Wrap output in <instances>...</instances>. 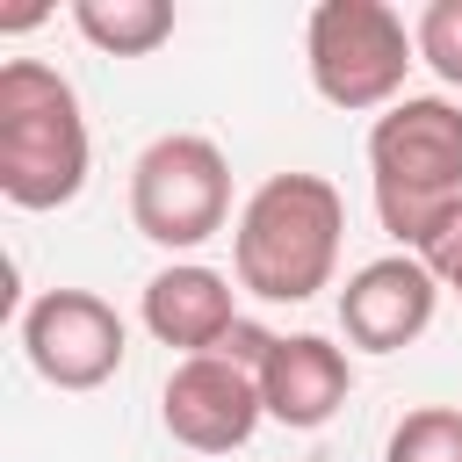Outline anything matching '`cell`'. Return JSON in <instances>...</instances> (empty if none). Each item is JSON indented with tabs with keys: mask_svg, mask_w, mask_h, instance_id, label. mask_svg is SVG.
I'll return each mask as SVG.
<instances>
[{
	"mask_svg": "<svg viewBox=\"0 0 462 462\" xmlns=\"http://www.w3.org/2000/svg\"><path fill=\"white\" fill-rule=\"evenodd\" d=\"M87 116L58 65L7 58L0 65V195L14 209H65L87 188Z\"/></svg>",
	"mask_w": 462,
	"mask_h": 462,
	"instance_id": "7a4b0ae2",
	"label": "cell"
},
{
	"mask_svg": "<svg viewBox=\"0 0 462 462\" xmlns=\"http://www.w3.org/2000/svg\"><path fill=\"white\" fill-rule=\"evenodd\" d=\"M354 390V361L346 346H332L325 332H274L267 361H260V404L267 419H282L289 433H318Z\"/></svg>",
	"mask_w": 462,
	"mask_h": 462,
	"instance_id": "9c48e42d",
	"label": "cell"
},
{
	"mask_svg": "<svg viewBox=\"0 0 462 462\" xmlns=\"http://www.w3.org/2000/svg\"><path fill=\"white\" fill-rule=\"evenodd\" d=\"M123 346H130V332H123L116 303L94 289H43L22 310V354L51 390H101L123 368Z\"/></svg>",
	"mask_w": 462,
	"mask_h": 462,
	"instance_id": "8992f818",
	"label": "cell"
},
{
	"mask_svg": "<svg viewBox=\"0 0 462 462\" xmlns=\"http://www.w3.org/2000/svg\"><path fill=\"white\" fill-rule=\"evenodd\" d=\"M72 29L108 58H152L173 36V7L166 0H79Z\"/></svg>",
	"mask_w": 462,
	"mask_h": 462,
	"instance_id": "8fae6325",
	"label": "cell"
},
{
	"mask_svg": "<svg viewBox=\"0 0 462 462\" xmlns=\"http://www.w3.org/2000/svg\"><path fill=\"white\" fill-rule=\"evenodd\" d=\"M346 202L325 173H267L231 224V274L260 303H310L332 289Z\"/></svg>",
	"mask_w": 462,
	"mask_h": 462,
	"instance_id": "6da1fadb",
	"label": "cell"
},
{
	"mask_svg": "<svg viewBox=\"0 0 462 462\" xmlns=\"http://www.w3.org/2000/svg\"><path fill=\"white\" fill-rule=\"evenodd\" d=\"M455 296H462V289H455Z\"/></svg>",
	"mask_w": 462,
	"mask_h": 462,
	"instance_id": "9a60e30c",
	"label": "cell"
},
{
	"mask_svg": "<svg viewBox=\"0 0 462 462\" xmlns=\"http://www.w3.org/2000/svg\"><path fill=\"white\" fill-rule=\"evenodd\" d=\"M159 419H166V433H173L188 455H231V448H245L253 426L267 419L260 375H253L245 361H231V354H195V361H180V368L166 375Z\"/></svg>",
	"mask_w": 462,
	"mask_h": 462,
	"instance_id": "52a82bcc",
	"label": "cell"
},
{
	"mask_svg": "<svg viewBox=\"0 0 462 462\" xmlns=\"http://www.w3.org/2000/svg\"><path fill=\"white\" fill-rule=\"evenodd\" d=\"M419 260H426V274H433L440 289H462V195L433 217V231L419 238Z\"/></svg>",
	"mask_w": 462,
	"mask_h": 462,
	"instance_id": "5bb4252c",
	"label": "cell"
},
{
	"mask_svg": "<svg viewBox=\"0 0 462 462\" xmlns=\"http://www.w3.org/2000/svg\"><path fill=\"white\" fill-rule=\"evenodd\" d=\"M411 36H419V65H433L448 87H462V0H433L411 22Z\"/></svg>",
	"mask_w": 462,
	"mask_h": 462,
	"instance_id": "4fadbf2b",
	"label": "cell"
},
{
	"mask_svg": "<svg viewBox=\"0 0 462 462\" xmlns=\"http://www.w3.org/2000/svg\"><path fill=\"white\" fill-rule=\"evenodd\" d=\"M383 462H462V404H419L390 426Z\"/></svg>",
	"mask_w": 462,
	"mask_h": 462,
	"instance_id": "7c38bea8",
	"label": "cell"
},
{
	"mask_svg": "<svg viewBox=\"0 0 462 462\" xmlns=\"http://www.w3.org/2000/svg\"><path fill=\"white\" fill-rule=\"evenodd\" d=\"M137 318L159 346H180V361H195V354H217L238 332V289L202 260H173L144 282Z\"/></svg>",
	"mask_w": 462,
	"mask_h": 462,
	"instance_id": "30bf717a",
	"label": "cell"
},
{
	"mask_svg": "<svg viewBox=\"0 0 462 462\" xmlns=\"http://www.w3.org/2000/svg\"><path fill=\"white\" fill-rule=\"evenodd\" d=\"M303 58H310L318 101L368 116V108L404 101V72L419 65V36L383 0H318L310 29H303Z\"/></svg>",
	"mask_w": 462,
	"mask_h": 462,
	"instance_id": "277c9868",
	"label": "cell"
},
{
	"mask_svg": "<svg viewBox=\"0 0 462 462\" xmlns=\"http://www.w3.org/2000/svg\"><path fill=\"white\" fill-rule=\"evenodd\" d=\"M231 217V159L195 137V130H166L137 152L130 166V224L166 245V253H195L202 238H217Z\"/></svg>",
	"mask_w": 462,
	"mask_h": 462,
	"instance_id": "5b68a950",
	"label": "cell"
},
{
	"mask_svg": "<svg viewBox=\"0 0 462 462\" xmlns=\"http://www.w3.org/2000/svg\"><path fill=\"white\" fill-rule=\"evenodd\" d=\"M368 188L383 231L419 253L433 217L462 195V108L448 94H404L368 130Z\"/></svg>",
	"mask_w": 462,
	"mask_h": 462,
	"instance_id": "3957f363",
	"label": "cell"
},
{
	"mask_svg": "<svg viewBox=\"0 0 462 462\" xmlns=\"http://www.w3.org/2000/svg\"><path fill=\"white\" fill-rule=\"evenodd\" d=\"M433 303H440V282L426 274V260L419 253H383V260H368V267L346 274V289H339V332L361 354H397V346H411L433 325Z\"/></svg>",
	"mask_w": 462,
	"mask_h": 462,
	"instance_id": "ba28073f",
	"label": "cell"
}]
</instances>
